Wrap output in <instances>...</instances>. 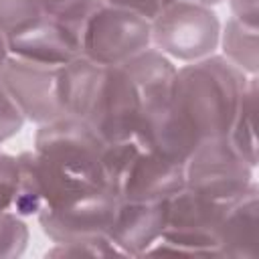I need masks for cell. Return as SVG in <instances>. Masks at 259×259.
<instances>
[{
    "label": "cell",
    "instance_id": "obj_13",
    "mask_svg": "<svg viewBox=\"0 0 259 259\" xmlns=\"http://www.w3.org/2000/svg\"><path fill=\"white\" fill-rule=\"evenodd\" d=\"M123 67L140 91V97L144 103L142 119L166 109V105L170 103L172 85L178 69L174 61L164 53H160L158 49L148 47L146 51L130 59Z\"/></svg>",
    "mask_w": 259,
    "mask_h": 259
},
{
    "label": "cell",
    "instance_id": "obj_15",
    "mask_svg": "<svg viewBox=\"0 0 259 259\" xmlns=\"http://www.w3.org/2000/svg\"><path fill=\"white\" fill-rule=\"evenodd\" d=\"M219 45L223 47V57L233 63L245 75H257L259 71V28L249 26L237 18H229L221 26Z\"/></svg>",
    "mask_w": 259,
    "mask_h": 259
},
{
    "label": "cell",
    "instance_id": "obj_7",
    "mask_svg": "<svg viewBox=\"0 0 259 259\" xmlns=\"http://www.w3.org/2000/svg\"><path fill=\"white\" fill-rule=\"evenodd\" d=\"M184 186L210 200L233 204L255 184V168L227 136L200 142L184 164Z\"/></svg>",
    "mask_w": 259,
    "mask_h": 259
},
{
    "label": "cell",
    "instance_id": "obj_11",
    "mask_svg": "<svg viewBox=\"0 0 259 259\" xmlns=\"http://www.w3.org/2000/svg\"><path fill=\"white\" fill-rule=\"evenodd\" d=\"M168 225L166 200H121L117 202L113 225L107 233L123 257L148 255L150 247L160 241Z\"/></svg>",
    "mask_w": 259,
    "mask_h": 259
},
{
    "label": "cell",
    "instance_id": "obj_17",
    "mask_svg": "<svg viewBox=\"0 0 259 259\" xmlns=\"http://www.w3.org/2000/svg\"><path fill=\"white\" fill-rule=\"evenodd\" d=\"M49 14L38 0H0V30L4 38L24 30Z\"/></svg>",
    "mask_w": 259,
    "mask_h": 259
},
{
    "label": "cell",
    "instance_id": "obj_22",
    "mask_svg": "<svg viewBox=\"0 0 259 259\" xmlns=\"http://www.w3.org/2000/svg\"><path fill=\"white\" fill-rule=\"evenodd\" d=\"M38 2L49 14L73 24H81L85 14L93 8L97 0H38Z\"/></svg>",
    "mask_w": 259,
    "mask_h": 259
},
{
    "label": "cell",
    "instance_id": "obj_18",
    "mask_svg": "<svg viewBox=\"0 0 259 259\" xmlns=\"http://www.w3.org/2000/svg\"><path fill=\"white\" fill-rule=\"evenodd\" d=\"M28 227L22 217L14 210L0 214V259H14L26 251L28 245Z\"/></svg>",
    "mask_w": 259,
    "mask_h": 259
},
{
    "label": "cell",
    "instance_id": "obj_26",
    "mask_svg": "<svg viewBox=\"0 0 259 259\" xmlns=\"http://www.w3.org/2000/svg\"><path fill=\"white\" fill-rule=\"evenodd\" d=\"M190 2H198V4H204V6H214V4H221L223 0H190Z\"/></svg>",
    "mask_w": 259,
    "mask_h": 259
},
{
    "label": "cell",
    "instance_id": "obj_20",
    "mask_svg": "<svg viewBox=\"0 0 259 259\" xmlns=\"http://www.w3.org/2000/svg\"><path fill=\"white\" fill-rule=\"evenodd\" d=\"M18 186V160L0 150V214L12 210Z\"/></svg>",
    "mask_w": 259,
    "mask_h": 259
},
{
    "label": "cell",
    "instance_id": "obj_19",
    "mask_svg": "<svg viewBox=\"0 0 259 259\" xmlns=\"http://www.w3.org/2000/svg\"><path fill=\"white\" fill-rule=\"evenodd\" d=\"M113 255H121V251L111 243L107 235L67 241V243H55L47 251V257H113Z\"/></svg>",
    "mask_w": 259,
    "mask_h": 259
},
{
    "label": "cell",
    "instance_id": "obj_5",
    "mask_svg": "<svg viewBox=\"0 0 259 259\" xmlns=\"http://www.w3.org/2000/svg\"><path fill=\"white\" fill-rule=\"evenodd\" d=\"M81 57L97 65H125L152 47V22L136 12L95 2L79 24Z\"/></svg>",
    "mask_w": 259,
    "mask_h": 259
},
{
    "label": "cell",
    "instance_id": "obj_8",
    "mask_svg": "<svg viewBox=\"0 0 259 259\" xmlns=\"http://www.w3.org/2000/svg\"><path fill=\"white\" fill-rule=\"evenodd\" d=\"M57 73L59 69L55 67L28 63L8 55L0 71V81L26 121L42 125L65 115L57 95Z\"/></svg>",
    "mask_w": 259,
    "mask_h": 259
},
{
    "label": "cell",
    "instance_id": "obj_14",
    "mask_svg": "<svg viewBox=\"0 0 259 259\" xmlns=\"http://www.w3.org/2000/svg\"><path fill=\"white\" fill-rule=\"evenodd\" d=\"M257 97H259V79H257V75H251L243 89L237 113L233 117L229 134H227V140L231 142V146L253 168H257V132H255Z\"/></svg>",
    "mask_w": 259,
    "mask_h": 259
},
{
    "label": "cell",
    "instance_id": "obj_9",
    "mask_svg": "<svg viewBox=\"0 0 259 259\" xmlns=\"http://www.w3.org/2000/svg\"><path fill=\"white\" fill-rule=\"evenodd\" d=\"M6 47L10 57L61 69L81 57L79 24L45 14L34 24L8 36Z\"/></svg>",
    "mask_w": 259,
    "mask_h": 259
},
{
    "label": "cell",
    "instance_id": "obj_6",
    "mask_svg": "<svg viewBox=\"0 0 259 259\" xmlns=\"http://www.w3.org/2000/svg\"><path fill=\"white\" fill-rule=\"evenodd\" d=\"M221 20L212 6L174 0L152 20V47L172 61L192 63L214 55Z\"/></svg>",
    "mask_w": 259,
    "mask_h": 259
},
{
    "label": "cell",
    "instance_id": "obj_12",
    "mask_svg": "<svg viewBox=\"0 0 259 259\" xmlns=\"http://www.w3.org/2000/svg\"><path fill=\"white\" fill-rule=\"evenodd\" d=\"M221 257L257 259L259 257V186L257 182L235 200L219 225Z\"/></svg>",
    "mask_w": 259,
    "mask_h": 259
},
{
    "label": "cell",
    "instance_id": "obj_23",
    "mask_svg": "<svg viewBox=\"0 0 259 259\" xmlns=\"http://www.w3.org/2000/svg\"><path fill=\"white\" fill-rule=\"evenodd\" d=\"M99 4L105 6H113V8H123L130 12H136L144 18H148L150 22L174 0H97Z\"/></svg>",
    "mask_w": 259,
    "mask_h": 259
},
{
    "label": "cell",
    "instance_id": "obj_16",
    "mask_svg": "<svg viewBox=\"0 0 259 259\" xmlns=\"http://www.w3.org/2000/svg\"><path fill=\"white\" fill-rule=\"evenodd\" d=\"M16 160H18V186H16V198L12 210L22 219L36 217L42 210V194L32 164V150L18 154Z\"/></svg>",
    "mask_w": 259,
    "mask_h": 259
},
{
    "label": "cell",
    "instance_id": "obj_4",
    "mask_svg": "<svg viewBox=\"0 0 259 259\" xmlns=\"http://www.w3.org/2000/svg\"><path fill=\"white\" fill-rule=\"evenodd\" d=\"M111 188L121 200H166L184 182V164L136 138L111 144L109 158Z\"/></svg>",
    "mask_w": 259,
    "mask_h": 259
},
{
    "label": "cell",
    "instance_id": "obj_10",
    "mask_svg": "<svg viewBox=\"0 0 259 259\" xmlns=\"http://www.w3.org/2000/svg\"><path fill=\"white\" fill-rule=\"evenodd\" d=\"M117 202L115 192L103 190L57 210H40L36 221L53 243L101 237L107 235L113 225Z\"/></svg>",
    "mask_w": 259,
    "mask_h": 259
},
{
    "label": "cell",
    "instance_id": "obj_21",
    "mask_svg": "<svg viewBox=\"0 0 259 259\" xmlns=\"http://www.w3.org/2000/svg\"><path fill=\"white\" fill-rule=\"evenodd\" d=\"M24 115L0 81V144L16 136L24 125Z\"/></svg>",
    "mask_w": 259,
    "mask_h": 259
},
{
    "label": "cell",
    "instance_id": "obj_25",
    "mask_svg": "<svg viewBox=\"0 0 259 259\" xmlns=\"http://www.w3.org/2000/svg\"><path fill=\"white\" fill-rule=\"evenodd\" d=\"M6 59H8V47H6V38L2 34V30H0V71L6 63Z\"/></svg>",
    "mask_w": 259,
    "mask_h": 259
},
{
    "label": "cell",
    "instance_id": "obj_1",
    "mask_svg": "<svg viewBox=\"0 0 259 259\" xmlns=\"http://www.w3.org/2000/svg\"><path fill=\"white\" fill-rule=\"evenodd\" d=\"M249 77L223 55L182 65L176 69L170 103L142 119L134 138L186 164L200 142L229 134Z\"/></svg>",
    "mask_w": 259,
    "mask_h": 259
},
{
    "label": "cell",
    "instance_id": "obj_3",
    "mask_svg": "<svg viewBox=\"0 0 259 259\" xmlns=\"http://www.w3.org/2000/svg\"><path fill=\"white\" fill-rule=\"evenodd\" d=\"M57 95L65 115L83 119L107 144L132 140L144 103L123 65H97L79 57L57 73Z\"/></svg>",
    "mask_w": 259,
    "mask_h": 259
},
{
    "label": "cell",
    "instance_id": "obj_24",
    "mask_svg": "<svg viewBox=\"0 0 259 259\" xmlns=\"http://www.w3.org/2000/svg\"><path fill=\"white\" fill-rule=\"evenodd\" d=\"M233 18L259 28V0H229Z\"/></svg>",
    "mask_w": 259,
    "mask_h": 259
},
{
    "label": "cell",
    "instance_id": "obj_2",
    "mask_svg": "<svg viewBox=\"0 0 259 259\" xmlns=\"http://www.w3.org/2000/svg\"><path fill=\"white\" fill-rule=\"evenodd\" d=\"M111 144L83 119L61 115L38 125L32 164L40 184L42 210L69 206L85 196L111 190Z\"/></svg>",
    "mask_w": 259,
    "mask_h": 259
}]
</instances>
